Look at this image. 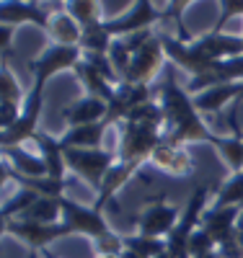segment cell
<instances>
[{
	"instance_id": "cell-3",
	"label": "cell",
	"mask_w": 243,
	"mask_h": 258,
	"mask_svg": "<svg viewBox=\"0 0 243 258\" xmlns=\"http://www.w3.org/2000/svg\"><path fill=\"white\" fill-rule=\"evenodd\" d=\"M207 199H210V188H207V186H197V188L191 191L186 207L181 209L179 225H176L173 232L166 238L168 253H171L173 258H189V243H191V238H194V232L202 227V217H205V212L210 209Z\"/></svg>"
},
{
	"instance_id": "cell-10",
	"label": "cell",
	"mask_w": 243,
	"mask_h": 258,
	"mask_svg": "<svg viewBox=\"0 0 243 258\" xmlns=\"http://www.w3.org/2000/svg\"><path fill=\"white\" fill-rule=\"evenodd\" d=\"M83 52L80 47H60V44H50L47 49H44L39 57H34L29 62V70L34 78H41V80H52L57 78L60 73H73L75 64L80 62Z\"/></svg>"
},
{
	"instance_id": "cell-9",
	"label": "cell",
	"mask_w": 243,
	"mask_h": 258,
	"mask_svg": "<svg viewBox=\"0 0 243 258\" xmlns=\"http://www.w3.org/2000/svg\"><path fill=\"white\" fill-rule=\"evenodd\" d=\"M166 49H163V41H161V34H156L148 44L132 57L129 62V70L124 75L122 83H129V85H150L156 80L163 68H166Z\"/></svg>"
},
{
	"instance_id": "cell-5",
	"label": "cell",
	"mask_w": 243,
	"mask_h": 258,
	"mask_svg": "<svg viewBox=\"0 0 243 258\" xmlns=\"http://www.w3.org/2000/svg\"><path fill=\"white\" fill-rule=\"evenodd\" d=\"M166 18V11H161L153 0H135L129 3L127 11H122L114 18H104V24L114 39L129 36V34H140V31H153V26L158 21Z\"/></svg>"
},
{
	"instance_id": "cell-28",
	"label": "cell",
	"mask_w": 243,
	"mask_h": 258,
	"mask_svg": "<svg viewBox=\"0 0 243 258\" xmlns=\"http://www.w3.org/2000/svg\"><path fill=\"white\" fill-rule=\"evenodd\" d=\"M41 197V194H36V191H31V188H26V186H18L11 197H6V202H3V220H16V217H21L36 199Z\"/></svg>"
},
{
	"instance_id": "cell-37",
	"label": "cell",
	"mask_w": 243,
	"mask_h": 258,
	"mask_svg": "<svg viewBox=\"0 0 243 258\" xmlns=\"http://www.w3.org/2000/svg\"><path fill=\"white\" fill-rule=\"evenodd\" d=\"M235 232H243V209L238 214V225H235Z\"/></svg>"
},
{
	"instance_id": "cell-29",
	"label": "cell",
	"mask_w": 243,
	"mask_h": 258,
	"mask_svg": "<svg viewBox=\"0 0 243 258\" xmlns=\"http://www.w3.org/2000/svg\"><path fill=\"white\" fill-rule=\"evenodd\" d=\"M122 240H124V248L127 250H135L145 258H158L161 253L168 250L166 240L161 238H148V235H140V232H132V235H122Z\"/></svg>"
},
{
	"instance_id": "cell-1",
	"label": "cell",
	"mask_w": 243,
	"mask_h": 258,
	"mask_svg": "<svg viewBox=\"0 0 243 258\" xmlns=\"http://www.w3.org/2000/svg\"><path fill=\"white\" fill-rule=\"evenodd\" d=\"M156 101L163 111V140L173 145H191V142H205L215 145L217 135L205 124V116L197 111L194 98L186 88H181L173 78V70L168 68L163 73V80L156 88Z\"/></svg>"
},
{
	"instance_id": "cell-4",
	"label": "cell",
	"mask_w": 243,
	"mask_h": 258,
	"mask_svg": "<svg viewBox=\"0 0 243 258\" xmlns=\"http://www.w3.org/2000/svg\"><path fill=\"white\" fill-rule=\"evenodd\" d=\"M117 150H78V147H65V163L73 176H78L83 183L91 186L93 194L101 191V183L109 173V168L117 163Z\"/></svg>"
},
{
	"instance_id": "cell-32",
	"label": "cell",
	"mask_w": 243,
	"mask_h": 258,
	"mask_svg": "<svg viewBox=\"0 0 243 258\" xmlns=\"http://www.w3.org/2000/svg\"><path fill=\"white\" fill-rule=\"evenodd\" d=\"M238 16L243 18V0H223V3H220V16H217L215 26H212L210 31H223L225 21L238 18Z\"/></svg>"
},
{
	"instance_id": "cell-13",
	"label": "cell",
	"mask_w": 243,
	"mask_h": 258,
	"mask_svg": "<svg viewBox=\"0 0 243 258\" xmlns=\"http://www.w3.org/2000/svg\"><path fill=\"white\" fill-rule=\"evenodd\" d=\"M50 13L52 11L41 8L36 3H13V0H3V3H0V26L18 29V26L31 24V26H39V29L47 31Z\"/></svg>"
},
{
	"instance_id": "cell-15",
	"label": "cell",
	"mask_w": 243,
	"mask_h": 258,
	"mask_svg": "<svg viewBox=\"0 0 243 258\" xmlns=\"http://www.w3.org/2000/svg\"><path fill=\"white\" fill-rule=\"evenodd\" d=\"M194 44L212 62H223V59H233L243 54V36H233L223 31H207L205 36L194 39Z\"/></svg>"
},
{
	"instance_id": "cell-38",
	"label": "cell",
	"mask_w": 243,
	"mask_h": 258,
	"mask_svg": "<svg viewBox=\"0 0 243 258\" xmlns=\"http://www.w3.org/2000/svg\"><path fill=\"white\" fill-rule=\"evenodd\" d=\"M39 255H41V258H57V255H55V253H52V250H50V248H47V250H41V253H39Z\"/></svg>"
},
{
	"instance_id": "cell-39",
	"label": "cell",
	"mask_w": 243,
	"mask_h": 258,
	"mask_svg": "<svg viewBox=\"0 0 243 258\" xmlns=\"http://www.w3.org/2000/svg\"><path fill=\"white\" fill-rule=\"evenodd\" d=\"M235 238H238V243H240V248H243V232H235Z\"/></svg>"
},
{
	"instance_id": "cell-41",
	"label": "cell",
	"mask_w": 243,
	"mask_h": 258,
	"mask_svg": "<svg viewBox=\"0 0 243 258\" xmlns=\"http://www.w3.org/2000/svg\"><path fill=\"white\" fill-rule=\"evenodd\" d=\"M240 85H243V83H240ZM240 101H243V96H240Z\"/></svg>"
},
{
	"instance_id": "cell-6",
	"label": "cell",
	"mask_w": 243,
	"mask_h": 258,
	"mask_svg": "<svg viewBox=\"0 0 243 258\" xmlns=\"http://www.w3.org/2000/svg\"><path fill=\"white\" fill-rule=\"evenodd\" d=\"M179 220H181V209L168 204L163 194L153 197L142 207V212L135 214L137 232L140 235H148V238H161V240H166L168 235L173 232V227L179 225Z\"/></svg>"
},
{
	"instance_id": "cell-25",
	"label": "cell",
	"mask_w": 243,
	"mask_h": 258,
	"mask_svg": "<svg viewBox=\"0 0 243 258\" xmlns=\"http://www.w3.org/2000/svg\"><path fill=\"white\" fill-rule=\"evenodd\" d=\"M212 147L217 150L220 160L228 165L230 173H243V137H240V132L228 135V137L225 135H217V140H215Z\"/></svg>"
},
{
	"instance_id": "cell-35",
	"label": "cell",
	"mask_w": 243,
	"mask_h": 258,
	"mask_svg": "<svg viewBox=\"0 0 243 258\" xmlns=\"http://www.w3.org/2000/svg\"><path fill=\"white\" fill-rule=\"evenodd\" d=\"M18 29L13 26H0V52H3V57H8L13 52V34Z\"/></svg>"
},
{
	"instance_id": "cell-22",
	"label": "cell",
	"mask_w": 243,
	"mask_h": 258,
	"mask_svg": "<svg viewBox=\"0 0 243 258\" xmlns=\"http://www.w3.org/2000/svg\"><path fill=\"white\" fill-rule=\"evenodd\" d=\"M112 126L109 121H99V124H83V126H68L60 135L65 147H78V150H99L104 142L106 129Z\"/></svg>"
},
{
	"instance_id": "cell-17",
	"label": "cell",
	"mask_w": 243,
	"mask_h": 258,
	"mask_svg": "<svg viewBox=\"0 0 243 258\" xmlns=\"http://www.w3.org/2000/svg\"><path fill=\"white\" fill-rule=\"evenodd\" d=\"M3 165H8L21 178H50V170L39 153H31L24 145L3 147Z\"/></svg>"
},
{
	"instance_id": "cell-16",
	"label": "cell",
	"mask_w": 243,
	"mask_h": 258,
	"mask_svg": "<svg viewBox=\"0 0 243 258\" xmlns=\"http://www.w3.org/2000/svg\"><path fill=\"white\" fill-rule=\"evenodd\" d=\"M31 142L36 145V153L41 155L44 165L50 170V178H57V181H65V173H68V163H65V145L57 135L52 132H39L31 137Z\"/></svg>"
},
{
	"instance_id": "cell-7",
	"label": "cell",
	"mask_w": 243,
	"mask_h": 258,
	"mask_svg": "<svg viewBox=\"0 0 243 258\" xmlns=\"http://www.w3.org/2000/svg\"><path fill=\"white\" fill-rule=\"evenodd\" d=\"M62 225L68 227V235H85L91 238V243L112 232L109 222L104 220V212H99L93 204L85 207L68 197H62Z\"/></svg>"
},
{
	"instance_id": "cell-36",
	"label": "cell",
	"mask_w": 243,
	"mask_h": 258,
	"mask_svg": "<svg viewBox=\"0 0 243 258\" xmlns=\"http://www.w3.org/2000/svg\"><path fill=\"white\" fill-rule=\"evenodd\" d=\"M119 258H145V255H140V253H135V250H127V248H124Z\"/></svg>"
},
{
	"instance_id": "cell-27",
	"label": "cell",
	"mask_w": 243,
	"mask_h": 258,
	"mask_svg": "<svg viewBox=\"0 0 243 258\" xmlns=\"http://www.w3.org/2000/svg\"><path fill=\"white\" fill-rule=\"evenodd\" d=\"M210 207H243V173H230L228 181L220 183Z\"/></svg>"
},
{
	"instance_id": "cell-11",
	"label": "cell",
	"mask_w": 243,
	"mask_h": 258,
	"mask_svg": "<svg viewBox=\"0 0 243 258\" xmlns=\"http://www.w3.org/2000/svg\"><path fill=\"white\" fill-rule=\"evenodd\" d=\"M150 165L158 168L166 176H173V178H189V176H194V168H197L191 153L184 145H173L166 140L150 155Z\"/></svg>"
},
{
	"instance_id": "cell-33",
	"label": "cell",
	"mask_w": 243,
	"mask_h": 258,
	"mask_svg": "<svg viewBox=\"0 0 243 258\" xmlns=\"http://www.w3.org/2000/svg\"><path fill=\"white\" fill-rule=\"evenodd\" d=\"M21 109H24V103H11V101H0V126H3V132L6 129H11L18 116H21Z\"/></svg>"
},
{
	"instance_id": "cell-2",
	"label": "cell",
	"mask_w": 243,
	"mask_h": 258,
	"mask_svg": "<svg viewBox=\"0 0 243 258\" xmlns=\"http://www.w3.org/2000/svg\"><path fill=\"white\" fill-rule=\"evenodd\" d=\"M119 126V140H117V158L124 163H150V155L156 147L163 142V129L142 124V121H122Z\"/></svg>"
},
{
	"instance_id": "cell-18",
	"label": "cell",
	"mask_w": 243,
	"mask_h": 258,
	"mask_svg": "<svg viewBox=\"0 0 243 258\" xmlns=\"http://www.w3.org/2000/svg\"><path fill=\"white\" fill-rule=\"evenodd\" d=\"M142 165H137V163H124V160H117L112 168H109V173H106V178H104V183H101V191L96 194V199H93V207L99 209V212H104V207L112 202L117 194L137 176V170H140Z\"/></svg>"
},
{
	"instance_id": "cell-40",
	"label": "cell",
	"mask_w": 243,
	"mask_h": 258,
	"mask_svg": "<svg viewBox=\"0 0 243 258\" xmlns=\"http://www.w3.org/2000/svg\"><path fill=\"white\" fill-rule=\"evenodd\" d=\"M96 258H117V255H96Z\"/></svg>"
},
{
	"instance_id": "cell-19",
	"label": "cell",
	"mask_w": 243,
	"mask_h": 258,
	"mask_svg": "<svg viewBox=\"0 0 243 258\" xmlns=\"http://www.w3.org/2000/svg\"><path fill=\"white\" fill-rule=\"evenodd\" d=\"M240 96H243V85L240 83H228V85H215V88H207V91L197 93L191 98H194L197 111H200L202 116H207V114H220L228 103L240 101Z\"/></svg>"
},
{
	"instance_id": "cell-8",
	"label": "cell",
	"mask_w": 243,
	"mask_h": 258,
	"mask_svg": "<svg viewBox=\"0 0 243 258\" xmlns=\"http://www.w3.org/2000/svg\"><path fill=\"white\" fill-rule=\"evenodd\" d=\"M3 230H6V235H11V238L29 245L31 253H41V250H47L55 240L70 238L68 227H65L62 222L39 225V222H26V220H3Z\"/></svg>"
},
{
	"instance_id": "cell-14",
	"label": "cell",
	"mask_w": 243,
	"mask_h": 258,
	"mask_svg": "<svg viewBox=\"0 0 243 258\" xmlns=\"http://www.w3.org/2000/svg\"><path fill=\"white\" fill-rule=\"evenodd\" d=\"M62 119L68 126H83V124H99L109 119V101L96 96H83L65 106Z\"/></svg>"
},
{
	"instance_id": "cell-20",
	"label": "cell",
	"mask_w": 243,
	"mask_h": 258,
	"mask_svg": "<svg viewBox=\"0 0 243 258\" xmlns=\"http://www.w3.org/2000/svg\"><path fill=\"white\" fill-rule=\"evenodd\" d=\"M47 36L52 44L60 47H80V36H83V26L62 8H55L50 13V26H47Z\"/></svg>"
},
{
	"instance_id": "cell-26",
	"label": "cell",
	"mask_w": 243,
	"mask_h": 258,
	"mask_svg": "<svg viewBox=\"0 0 243 258\" xmlns=\"http://www.w3.org/2000/svg\"><path fill=\"white\" fill-rule=\"evenodd\" d=\"M62 6L83 29L104 21V3H96V0H68V3H62Z\"/></svg>"
},
{
	"instance_id": "cell-30",
	"label": "cell",
	"mask_w": 243,
	"mask_h": 258,
	"mask_svg": "<svg viewBox=\"0 0 243 258\" xmlns=\"http://www.w3.org/2000/svg\"><path fill=\"white\" fill-rule=\"evenodd\" d=\"M29 91H24V85L18 83V78L13 75L11 64L3 62V70H0V101H11V103H26Z\"/></svg>"
},
{
	"instance_id": "cell-34",
	"label": "cell",
	"mask_w": 243,
	"mask_h": 258,
	"mask_svg": "<svg viewBox=\"0 0 243 258\" xmlns=\"http://www.w3.org/2000/svg\"><path fill=\"white\" fill-rule=\"evenodd\" d=\"M217 255H220V258H243V248H240V243H238L235 235H233V238H228L225 243L217 245Z\"/></svg>"
},
{
	"instance_id": "cell-21",
	"label": "cell",
	"mask_w": 243,
	"mask_h": 258,
	"mask_svg": "<svg viewBox=\"0 0 243 258\" xmlns=\"http://www.w3.org/2000/svg\"><path fill=\"white\" fill-rule=\"evenodd\" d=\"M243 207H210L202 217V230H207L212 238L220 243H225L228 238L235 235V225H238V214Z\"/></svg>"
},
{
	"instance_id": "cell-24",
	"label": "cell",
	"mask_w": 243,
	"mask_h": 258,
	"mask_svg": "<svg viewBox=\"0 0 243 258\" xmlns=\"http://www.w3.org/2000/svg\"><path fill=\"white\" fill-rule=\"evenodd\" d=\"M16 220H26V222H39V225H55L62 222V199L55 197H39L21 217Z\"/></svg>"
},
{
	"instance_id": "cell-42",
	"label": "cell",
	"mask_w": 243,
	"mask_h": 258,
	"mask_svg": "<svg viewBox=\"0 0 243 258\" xmlns=\"http://www.w3.org/2000/svg\"><path fill=\"white\" fill-rule=\"evenodd\" d=\"M240 36H243V34H240Z\"/></svg>"
},
{
	"instance_id": "cell-31",
	"label": "cell",
	"mask_w": 243,
	"mask_h": 258,
	"mask_svg": "<svg viewBox=\"0 0 243 258\" xmlns=\"http://www.w3.org/2000/svg\"><path fill=\"white\" fill-rule=\"evenodd\" d=\"M93 250H96V255H122V250H124V240H122V235L119 232H109V235H104V238H99V240H93Z\"/></svg>"
},
{
	"instance_id": "cell-23",
	"label": "cell",
	"mask_w": 243,
	"mask_h": 258,
	"mask_svg": "<svg viewBox=\"0 0 243 258\" xmlns=\"http://www.w3.org/2000/svg\"><path fill=\"white\" fill-rule=\"evenodd\" d=\"M112 44H114V36L109 34V29H106L104 21H99V24L83 29L80 52H83L85 57H109V52H112Z\"/></svg>"
},
{
	"instance_id": "cell-12",
	"label": "cell",
	"mask_w": 243,
	"mask_h": 258,
	"mask_svg": "<svg viewBox=\"0 0 243 258\" xmlns=\"http://www.w3.org/2000/svg\"><path fill=\"white\" fill-rule=\"evenodd\" d=\"M228 83H243V54L233 57V59H223V62H215L210 73L200 75V78H191L186 91L191 96L202 93L207 88H215V85H228Z\"/></svg>"
}]
</instances>
